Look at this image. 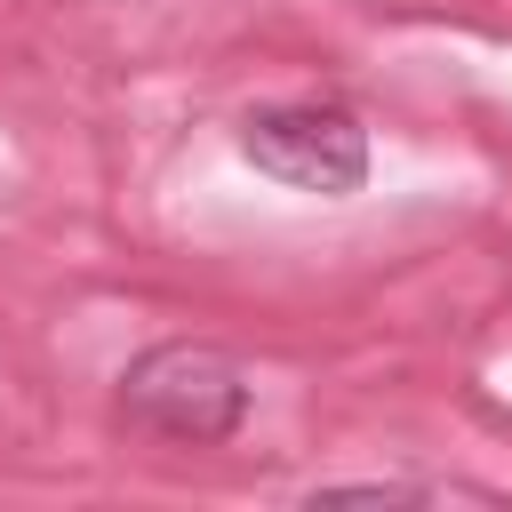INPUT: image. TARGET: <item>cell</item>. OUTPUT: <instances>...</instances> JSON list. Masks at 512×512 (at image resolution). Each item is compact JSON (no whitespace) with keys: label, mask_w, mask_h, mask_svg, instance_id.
<instances>
[{"label":"cell","mask_w":512,"mask_h":512,"mask_svg":"<svg viewBox=\"0 0 512 512\" xmlns=\"http://www.w3.org/2000/svg\"><path fill=\"white\" fill-rule=\"evenodd\" d=\"M120 408H128V424H144L176 448H216L248 416V376L216 344H152L128 360Z\"/></svg>","instance_id":"6da1fadb"},{"label":"cell","mask_w":512,"mask_h":512,"mask_svg":"<svg viewBox=\"0 0 512 512\" xmlns=\"http://www.w3.org/2000/svg\"><path fill=\"white\" fill-rule=\"evenodd\" d=\"M240 152L272 184L320 192V200H344L368 184V128L344 104H264L240 120Z\"/></svg>","instance_id":"7a4b0ae2"}]
</instances>
